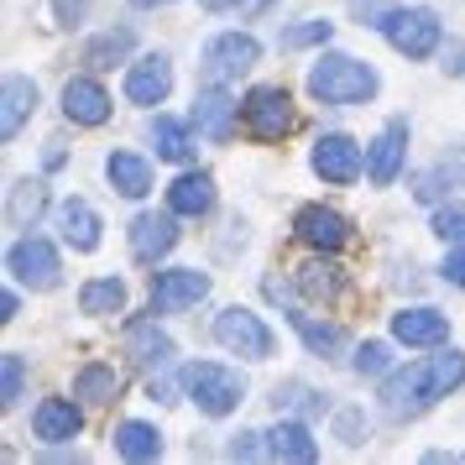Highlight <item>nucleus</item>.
<instances>
[{
    "mask_svg": "<svg viewBox=\"0 0 465 465\" xmlns=\"http://www.w3.org/2000/svg\"><path fill=\"white\" fill-rule=\"evenodd\" d=\"M152 142H157V157H163V163H189L193 157L189 126L173 121V115H157V121H152Z\"/></svg>",
    "mask_w": 465,
    "mask_h": 465,
    "instance_id": "27",
    "label": "nucleus"
},
{
    "mask_svg": "<svg viewBox=\"0 0 465 465\" xmlns=\"http://www.w3.org/2000/svg\"><path fill=\"white\" fill-rule=\"evenodd\" d=\"M293 330L303 335V345H309L314 356H335L340 345H345V335H340V324H314L309 314H293Z\"/></svg>",
    "mask_w": 465,
    "mask_h": 465,
    "instance_id": "33",
    "label": "nucleus"
},
{
    "mask_svg": "<svg viewBox=\"0 0 465 465\" xmlns=\"http://www.w3.org/2000/svg\"><path fill=\"white\" fill-rule=\"evenodd\" d=\"M235 100L225 94V84H210L193 94V126H199V136H210V142H231L235 131Z\"/></svg>",
    "mask_w": 465,
    "mask_h": 465,
    "instance_id": "14",
    "label": "nucleus"
},
{
    "mask_svg": "<svg viewBox=\"0 0 465 465\" xmlns=\"http://www.w3.org/2000/svg\"><path fill=\"white\" fill-rule=\"evenodd\" d=\"M455 183H465V152L455 157V163L444 157L440 168L419 173V178H413V199H423V204H434V199H440V193H450Z\"/></svg>",
    "mask_w": 465,
    "mask_h": 465,
    "instance_id": "29",
    "label": "nucleus"
},
{
    "mask_svg": "<svg viewBox=\"0 0 465 465\" xmlns=\"http://www.w3.org/2000/svg\"><path fill=\"white\" fill-rule=\"evenodd\" d=\"M64 115L74 126H105L110 121V94L94 79H68L64 84Z\"/></svg>",
    "mask_w": 465,
    "mask_h": 465,
    "instance_id": "18",
    "label": "nucleus"
},
{
    "mask_svg": "<svg viewBox=\"0 0 465 465\" xmlns=\"http://www.w3.org/2000/svg\"><path fill=\"white\" fill-rule=\"evenodd\" d=\"M298 288L314 298H335L340 288H345V277H340V267H330V262H303L298 267Z\"/></svg>",
    "mask_w": 465,
    "mask_h": 465,
    "instance_id": "32",
    "label": "nucleus"
},
{
    "mask_svg": "<svg viewBox=\"0 0 465 465\" xmlns=\"http://www.w3.org/2000/svg\"><path fill=\"white\" fill-rule=\"evenodd\" d=\"M392 340L413 345V351H434L450 340V319L440 309H402V314H392Z\"/></svg>",
    "mask_w": 465,
    "mask_h": 465,
    "instance_id": "16",
    "label": "nucleus"
},
{
    "mask_svg": "<svg viewBox=\"0 0 465 465\" xmlns=\"http://www.w3.org/2000/svg\"><path fill=\"white\" fill-rule=\"evenodd\" d=\"M204 293H210V272H199V267H168L152 277V309H163V314L193 309Z\"/></svg>",
    "mask_w": 465,
    "mask_h": 465,
    "instance_id": "9",
    "label": "nucleus"
},
{
    "mask_svg": "<svg viewBox=\"0 0 465 465\" xmlns=\"http://www.w3.org/2000/svg\"><path fill=\"white\" fill-rule=\"evenodd\" d=\"M126 351L142 361V366H168V361L178 356L173 340L157 330V319H131L126 324Z\"/></svg>",
    "mask_w": 465,
    "mask_h": 465,
    "instance_id": "22",
    "label": "nucleus"
},
{
    "mask_svg": "<svg viewBox=\"0 0 465 465\" xmlns=\"http://www.w3.org/2000/svg\"><path fill=\"white\" fill-rule=\"evenodd\" d=\"M330 32H335L330 22H303V26H293V32H282V53H293V47H314V43H330Z\"/></svg>",
    "mask_w": 465,
    "mask_h": 465,
    "instance_id": "36",
    "label": "nucleus"
},
{
    "mask_svg": "<svg viewBox=\"0 0 465 465\" xmlns=\"http://www.w3.org/2000/svg\"><path fill=\"white\" fill-rule=\"evenodd\" d=\"M444 74H455V79H465V43H455L450 53H444Z\"/></svg>",
    "mask_w": 465,
    "mask_h": 465,
    "instance_id": "43",
    "label": "nucleus"
},
{
    "mask_svg": "<svg viewBox=\"0 0 465 465\" xmlns=\"http://www.w3.org/2000/svg\"><path fill=\"white\" fill-rule=\"evenodd\" d=\"M43 210H47V189L37 178H22V183L5 189V220H11L16 231H32V225L43 220Z\"/></svg>",
    "mask_w": 465,
    "mask_h": 465,
    "instance_id": "23",
    "label": "nucleus"
},
{
    "mask_svg": "<svg viewBox=\"0 0 465 465\" xmlns=\"http://www.w3.org/2000/svg\"><path fill=\"white\" fill-rule=\"evenodd\" d=\"M314 173L324 178V183H356L361 173H366V152H361L351 136L330 131V136L314 142Z\"/></svg>",
    "mask_w": 465,
    "mask_h": 465,
    "instance_id": "10",
    "label": "nucleus"
},
{
    "mask_svg": "<svg viewBox=\"0 0 465 465\" xmlns=\"http://www.w3.org/2000/svg\"><path fill=\"white\" fill-rule=\"evenodd\" d=\"M381 32H387V43L398 47L402 58H429V53H434V47H440V16H434V11H423V5H413V11H392V16H387V26H381Z\"/></svg>",
    "mask_w": 465,
    "mask_h": 465,
    "instance_id": "6",
    "label": "nucleus"
},
{
    "mask_svg": "<svg viewBox=\"0 0 465 465\" xmlns=\"http://www.w3.org/2000/svg\"><path fill=\"white\" fill-rule=\"evenodd\" d=\"M105 178L115 183V193H126V199H142L152 189V168L136 157V152H110L105 157Z\"/></svg>",
    "mask_w": 465,
    "mask_h": 465,
    "instance_id": "24",
    "label": "nucleus"
},
{
    "mask_svg": "<svg viewBox=\"0 0 465 465\" xmlns=\"http://www.w3.org/2000/svg\"><path fill=\"white\" fill-rule=\"evenodd\" d=\"M37 110V84L26 79V74H11L5 79V121H0V131H5V142L22 131V121Z\"/></svg>",
    "mask_w": 465,
    "mask_h": 465,
    "instance_id": "26",
    "label": "nucleus"
},
{
    "mask_svg": "<svg viewBox=\"0 0 465 465\" xmlns=\"http://www.w3.org/2000/svg\"><path fill=\"white\" fill-rule=\"evenodd\" d=\"M53 11H58V22L64 26H79L84 22V11H89V0H53Z\"/></svg>",
    "mask_w": 465,
    "mask_h": 465,
    "instance_id": "42",
    "label": "nucleus"
},
{
    "mask_svg": "<svg viewBox=\"0 0 465 465\" xmlns=\"http://www.w3.org/2000/svg\"><path fill=\"white\" fill-rule=\"evenodd\" d=\"M131 5H142V11H157V5H173V0H131Z\"/></svg>",
    "mask_w": 465,
    "mask_h": 465,
    "instance_id": "46",
    "label": "nucleus"
},
{
    "mask_svg": "<svg viewBox=\"0 0 465 465\" xmlns=\"http://www.w3.org/2000/svg\"><path fill=\"white\" fill-rule=\"evenodd\" d=\"M5 272L16 277L22 288H37V293H47V288H58V252L47 246L43 235H26V241H16L11 252H5Z\"/></svg>",
    "mask_w": 465,
    "mask_h": 465,
    "instance_id": "5",
    "label": "nucleus"
},
{
    "mask_svg": "<svg viewBox=\"0 0 465 465\" xmlns=\"http://www.w3.org/2000/svg\"><path fill=\"white\" fill-rule=\"evenodd\" d=\"M303 408V413H324V398L319 392H309V387H277V408Z\"/></svg>",
    "mask_w": 465,
    "mask_h": 465,
    "instance_id": "37",
    "label": "nucleus"
},
{
    "mask_svg": "<svg viewBox=\"0 0 465 465\" xmlns=\"http://www.w3.org/2000/svg\"><path fill=\"white\" fill-rule=\"evenodd\" d=\"M79 309L84 314H121L126 309V282L121 277H94L79 288Z\"/></svg>",
    "mask_w": 465,
    "mask_h": 465,
    "instance_id": "28",
    "label": "nucleus"
},
{
    "mask_svg": "<svg viewBox=\"0 0 465 465\" xmlns=\"http://www.w3.org/2000/svg\"><path fill=\"white\" fill-rule=\"evenodd\" d=\"M351 11L361 16V26H387V16H392L398 5H387V0H351Z\"/></svg>",
    "mask_w": 465,
    "mask_h": 465,
    "instance_id": "39",
    "label": "nucleus"
},
{
    "mask_svg": "<svg viewBox=\"0 0 465 465\" xmlns=\"http://www.w3.org/2000/svg\"><path fill=\"white\" fill-rule=\"evenodd\" d=\"M79 429H84V413H79L68 398H43L37 413H32V434H37L43 444H68Z\"/></svg>",
    "mask_w": 465,
    "mask_h": 465,
    "instance_id": "17",
    "label": "nucleus"
},
{
    "mask_svg": "<svg viewBox=\"0 0 465 465\" xmlns=\"http://www.w3.org/2000/svg\"><path fill=\"white\" fill-rule=\"evenodd\" d=\"M115 392H121V377L110 366H100V361H89L84 371L74 377V398H84V402H110Z\"/></svg>",
    "mask_w": 465,
    "mask_h": 465,
    "instance_id": "30",
    "label": "nucleus"
},
{
    "mask_svg": "<svg viewBox=\"0 0 465 465\" xmlns=\"http://www.w3.org/2000/svg\"><path fill=\"white\" fill-rule=\"evenodd\" d=\"M460 381H465L460 351L408 361L402 371H392V377L381 381V413H387V419H419V413H429L440 398H450Z\"/></svg>",
    "mask_w": 465,
    "mask_h": 465,
    "instance_id": "1",
    "label": "nucleus"
},
{
    "mask_svg": "<svg viewBox=\"0 0 465 465\" xmlns=\"http://www.w3.org/2000/svg\"><path fill=\"white\" fill-rule=\"evenodd\" d=\"M173 89V64L163 53H147L126 68V100L131 105H163Z\"/></svg>",
    "mask_w": 465,
    "mask_h": 465,
    "instance_id": "13",
    "label": "nucleus"
},
{
    "mask_svg": "<svg viewBox=\"0 0 465 465\" xmlns=\"http://www.w3.org/2000/svg\"><path fill=\"white\" fill-rule=\"evenodd\" d=\"M115 455H126V460H157L163 455V440H157V429L142 419H126V423H115Z\"/></svg>",
    "mask_w": 465,
    "mask_h": 465,
    "instance_id": "25",
    "label": "nucleus"
},
{
    "mask_svg": "<svg viewBox=\"0 0 465 465\" xmlns=\"http://www.w3.org/2000/svg\"><path fill=\"white\" fill-rule=\"evenodd\" d=\"M387 366H392V345H381V340H366V345L356 351V371H361V377H381Z\"/></svg>",
    "mask_w": 465,
    "mask_h": 465,
    "instance_id": "34",
    "label": "nucleus"
},
{
    "mask_svg": "<svg viewBox=\"0 0 465 465\" xmlns=\"http://www.w3.org/2000/svg\"><path fill=\"white\" fill-rule=\"evenodd\" d=\"M402 157H408V121H387V131H381L377 142H371V152H366V173H371L377 189H387L402 173Z\"/></svg>",
    "mask_w": 465,
    "mask_h": 465,
    "instance_id": "15",
    "label": "nucleus"
},
{
    "mask_svg": "<svg viewBox=\"0 0 465 465\" xmlns=\"http://www.w3.org/2000/svg\"><path fill=\"white\" fill-rule=\"evenodd\" d=\"M204 11H231V5H241V0H199Z\"/></svg>",
    "mask_w": 465,
    "mask_h": 465,
    "instance_id": "45",
    "label": "nucleus"
},
{
    "mask_svg": "<svg viewBox=\"0 0 465 465\" xmlns=\"http://www.w3.org/2000/svg\"><path fill=\"white\" fill-rule=\"evenodd\" d=\"M293 231L303 246H314V252H345L351 246V220L335 210H324V204H303L293 220Z\"/></svg>",
    "mask_w": 465,
    "mask_h": 465,
    "instance_id": "11",
    "label": "nucleus"
},
{
    "mask_svg": "<svg viewBox=\"0 0 465 465\" xmlns=\"http://www.w3.org/2000/svg\"><path fill=\"white\" fill-rule=\"evenodd\" d=\"M214 340H220L231 356H246V361L272 356V330H267L252 309H225V314L214 319Z\"/></svg>",
    "mask_w": 465,
    "mask_h": 465,
    "instance_id": "7",
    "label": "nucleus"
},
{
    "mask_svg": "<svg viewBox=\"0 0 465 465\" xmlns=\"http://www.w3.org/2000/svg\"><path fill=\"white\" fill-rule=\"evenodd\" d=\"M256 440H262V434H252V429H246V434H235V440H231V460H252V455H262L267 444H256Z\"/></svg>",
    "mask_w": 465,
    "mask_h": 465,
    "instance_id": "40",
    "label": "nucleus"
},
{
    "mask_svg": "<svg viewBox=\"0 0 465 465\" xmlns=\"http://www.w3.org/2000/svg\"><path fill=\"white\" fill-rule=\"evenodd\" d=\"M444 282H455V288H465V246H455V252L444 256Z\"/></svg>",
    "mask_w": 465,
    "mask_h": 465,
    "instance_id": "41",
    "label": "nucleus"
},
{
    "mask_svg": "<svg viewBox=\"0 0 465 465\" xmlns=\"http://www.w3.org/2000/svg\"><path fill=\"white\" fill-rule=\"evenodd\" d=\"M267 455H272V460H298V465H309V460H319V444H314V434H309V423L282 419L272 434H267Z\"/></svg>",
    "mask_w": 465,
    "mask_h": 465,
    "instance_id": "21",
    "label": "nucleus"
},
{
    "mask_svg": "<svg viewBox=\"0 0 465 465\" xmlns=\"http://www.w3.org/2000/svg\"><path fill=\"white\" fill-rule=\"evenodd\" d=\"M434 235L450 241V246H465V204H444V210L434 214Z\"/></svg>",
    "mask_w": 465,
    "mask_h": 465,
    "instance_id": "35",
    "label": "nucleus"
},
{
    "mask_svg": "<svg viewBox=\"0 0 465 465\" xmlns=\"http://www.w3.org/2000/svg\"><path fill=\"white\" fill-rule=\"evenodd\" d=\"M22 371H26V361L16 356V351H5V387H0V392H5V398H0L5 408L22 398Z\"/></svg>",
    "mask_w": 465,
    "mask_h": 465,
    "instance_id": "38",
    "label": "nucleus"
},
{
    "mask_svg": "<svg viewBox=\"0 0 465 465\" xmlns=\"http://www.w3.org/2000/svg\"><path fill=\"white\" fill-rule=\"evenodd\" d=\"M241 121L256 142H282L293 131V100L282 84H256L246 100H241Z\"/></svg>",
    "mask_w": 465,
    "mask_h": 465,
    "instance_id": "4",
    "label": "nucleus"
},
{
    "mask_svg": "<svg viewBox=\"0 0 465 465\" xmlns=\"http://www.w3.org/2000/svg\"><path fill=\"white\" fill-rule=\"evenodd\" d=\"M309 94L319 105H361L377 94V74L361 58H345V53H324L314 68H309Z\"/></svg>",
    "mask_w": 465,
    "mask_h": 465,
    "instance_id": "2",
    "label": "nucleus"
},
{
    "mask_svg": "<svg viewBox=\"0 0 465 465\" xmlns=\"http://www.w3.org/2000/svg\"><path fill=\"white\" fill-rule=\"evenodd\" d=\"M183 392L199 402V413L220 419V413H231L235 402H241L246 381H241V371L220 366V361H189L183 366Z\"/></svg>",
    "mask_w": 465,
    "mask_h": 465,
    "instance_id": "3",
    "label": "nucleus"
},
{
    "mask_svg": "<svg viewBox=\"0 0 465 465\" xmlns=\"http://www.w3.org/2000/svg\"><path fill=\"white\" fill-rule=\"evenodd\" d=\"M168 210L173 214H189V220H199V214L214 210V178L210 173H178L168 189Z\"/></svg>",
    "mask_w": 465,
    "mask_h": 465,
    "instance_id": "19",
    "label": "nucleus"
},
{
    "mask_svg": "<svg viewBox=\"0 0 465 465\" xmlns=\"http://www.w3.org/2000/svg\"><path fill=\"white\" fill-rule=\"evenodd\" d=\"M178 246V214H157V210H147V214H136L131 220V256L136 262H163V256Z\"/></svg>",
    "mask_w": 465,
    "mask_h": 465,
    "instance_id": "12",
    "label": "nucleus"
},
{
    "mask_svg": "<svg viewBox=\"0 0 465 465\" xmlns=\"http://www.w3.org/2000/svg\"><path fill=\"white\" fill-rule=\"evenodd\" d=\"M16 309H22V298H16V293L0 298V319H16Z\"/></svg>",
    "mask_w": 465,
    "mask_h": 465,
    "instance_id": "44",
    "label": "nucleus"
},
{
    "mask_svg": "<svg viewBox=\"0 0 465 465\" xmlns=\"http://www.w3.org/2000/svg\"><path fill=\"white\" fill-rule=\"evenodd\" d=\"M58 235L74 252H94L100 246V214L89 210L84 199H68V204H58Z\"/></svg>",
    "mask_w": 465,
    "mask_h": 465,
    "instance_id": "20",
    "label": "nucleus"
},
{
    "mask_svg": "<svg viewBox=\"0 0 465 465\" xmlns=\"http://www.w3.org/2000/svg\"><path fill=\"white\" fill-rule=\"evenodd\" d=\"M256 58H262L256 37H246V32H220V37L204 43V79H210V84H231V79H241Z\"/></svg>",
    "mask_w": 465,
    "mask_h": 465,
    "instance_id": "8",
    "label": "nucleus"
},
{
    "mask_svg": "<svg viewBox=\"0 0 465 465\" xmlns=\"http://www.w3.org/2000/svg\"><path fill=\"white\" fill-rule=\"evenodd\" d=\"M131 47H136V37L121 26V32H105V37H94V43L84 47V64H89V68H115V64L131 53Z\"/></svg>",
    "mask_w": 465,
    "mask_h": 465,
    "instance_id": "31",
    "label": "nucleus"
}]
</instances>
